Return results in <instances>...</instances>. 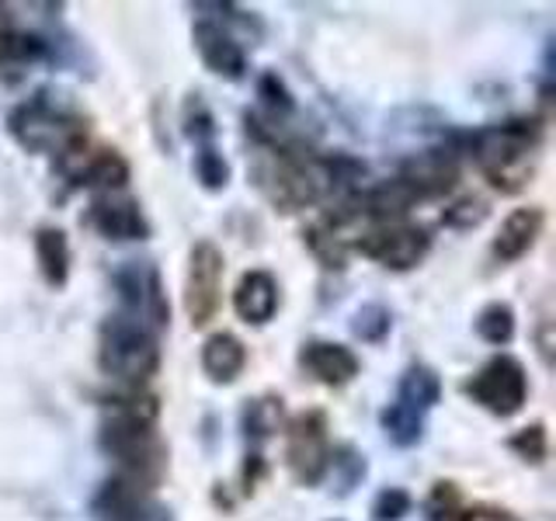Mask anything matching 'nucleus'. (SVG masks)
<instances>
[{
  "mask_svg": "<svg viewBox=\"0 0 556 521\" xmlns=\"http://www.w3.org/2000/svg\"><path fill=\"white\" fill-rule=\"evenodd\" d=\"M156 417H161V404L139 386L109 399L98 431V445L104 456L118 462V476L147 486V491H156L167 473V445L156 434Z\"/></svg>",
  "mask_w": 556,
  "mask_h": 521,
  "instance_id": "nucleus-1",
  "label": "nucleus"
},
{
  "mask_svg": "<svg viewBox=\"0 0 556 521\" xmlns=\"http://www.w3.org/2000/svg\"><path fill=\"white\" fill-rule=\"evenodd\" d=\"M98 365L104 376L139 390L161 369V344L153 330L115 313L98 330Z\"/></svg>",
  "mask_w": 556,
  "mask_h": 521,
  "instance_id": "nucleus-4",
  "label": "nucleus"
},
{
  "mask_svg": "<svg viewBox=\"0 0 556 521\" xmlns=\"http://www.w3.org/2000/svg\"><path fill=\"white\" fill-rule=\"evenodd\" d=\"M60 170L74 188H87L94 195H101V191H126L129 181L126 156L109 147H94L91 139L60 156Z\"/></svg>",
  "mask_w": 556,
  "mask_h": 521,
  "instance_id": "nucleus-10",
  "label": "nucleus"
},
{
  "mask_svg": "<svg viewBox=\"0 0 556 521\" xmlns=\"http://www.w3.org/2000/svg\"><path fill=\"white\" fill-rule=\"evenodd\" d=\"M400 404H407L414 410H431L442 399V379L428 365H410V369L400 376V390H396Z\"/></svg>",
  "mask_w": 556,
  "mask_h": 521,
  "instance_id": "nucleus-19",
  "label": "nucleus"
},
{
  "mask_svg": "<svg viewBox=\"0 0 556 521\" xmlns=\"http://www.w3.org/2000/svg\"><path fill=\"white\" fill-rule=\"evenodd\" d=\"M428 511H431V521H448L456 518L463 508H459V486L456 483H434L431 486V497H428Z\"/></svg>",
  "mask_w": 556,
  "mask_h": 521,
  "instance_id": "nucleus-31",
  "label": "nucleus"
},
{
  "mask_svg": "<svg viewBox=\"0 0 556 521\" xmlns=\"http://www.w3.org/2000/svg\"><path fill=\"white\" fill-rule=\"evenodd\" d=\"M223 251L213 240H199L188 254L185 275V313L191 327H208L219 313L223 300Z\"/></svg>",
  "mask_w": 556,
  "mask_h": 521,
  "instance_id": "nucleus-9",
  "label": "nucleus"
},
{
  "mask_svg": "<svg viewBox=\"0 0 556 521\" xmlns=\"http://www.w3.org/2000/svg\"><path fill=\"white\" fill-rule=\"evenodd\" d=\"M379 424L396 448H410L425 439V414L407 407V404H400V399H393V404L379 414Z\"/></svg>",
  "mask_w": 556,
  "mask_h": 521,
  "instance_id": "nucleus-21",
  "label": "nucleus"
},
{
  "mask_svg": "<svg viewBox=\"0 0 556 521\" xmlns=\"http://www.w3.org/2000/svg\"><path fill=\"white\" fill-rule=\"evenodd\" d=\"M390 327H393L390 309H387V306H379V303L362 306V309L355 313V320H352L355 338H362L365 344H382V341H387V334H390Z\"/></svg>",
  "mask_w": 556,
  "mask_h": 521,
  "instance_id": "nucleus-25",
  "label": "nucleus"
},
{
  "mask_svg": "<svg viewBox=\"0 0 556 521\" xmlns=\"http://www.w3.org/2000/svg\"><path fill=\"white\" fill-rule=\"evenodd\" d=\"M543 226H546V213L539 205L515 208V213H508V219L501 223V230L491 243V254L501 265H515V260H521L535 247V240L543 237Z\"/></svg>",
  "mask_w": 556,
  "mask_h": 521,
  "instance_id": "nucleus-16",
  "label": "nucleus"
},
{
  "mask_svg": "<svg viewBox=\"0 0 556 521\" xmlns=\"http://www.w3.org/2000/svg\"><path fill=\"white\" fill-rule=\"evenodd\" d=\"M248 369V347L230 330L208 334L202 344V372L216 382V386H230Z\"/></svg>",
  "mask_w": 556,
  "mask_h": 521,
  "instance_id": "nucleus-17",
  "label": "nucleus"
},
{
  "mask_svg": "<svg viewBox=\"0 0 556 521\" xmlns=\"http://www.w3.org/2000/svg\"><path fill=\"white\" fill-rule=\"evenodd\" d=\"M35 260L52 289H63L70 278V240L60 226H39L35 230Z\"/></svg>",
  "mask_w": 556,
  "mask_h": 521,
  "instance_id": "nucleus-18",
  "label": "nucleus"
},
{
  "mask_svg": "<svg viewBox=\"0 0 556 521\" xmlns=\"http://www.w3.org/2000/svg\"><path fill=\"white\" fill-rule=\"evenodd\" d=\"M303 237H306V247L313 251V257H317L324 268H344V260L352 251H348V243L327 219H317L313 226H306Z\"/></svg>",
  "mask_w": 556,
  "mask_h": 521,
  "instance_id": "nucleus-22",
  "label": "nucleus"
},
{
  "mask_svg": "<svg viewBox=\"0 0 556 521\" xmlns=\"http://www.w3.org/2000/svg\"><path fill=\"white\" fill-rule=\"evenodd\" d=\"M477 334L494 347L508 344L515 338V309L508 303H486L477 313Z\"/></svg>",
  "mask_w": 556,
  "mask_h": 521,
  "instance_id": "nucleus-23",
  "label": "nucleus"
},
{
  "mask_svg": "<svg viewBox=\"0 0 556 521\" xmlns=\"http://www.w3.org/2000/svg\"><path fill=\"white\" fill-rule=\"evenodd\" d=\"M327 414L324 410H303L292 417L286 434V466L295 483L317 486L327 476L330 462V434H327Z\"/></svg>",
  "mask_w": 556,
  "mask_h": 521,
  "instance_id": "nucleus-8",
  "label": "nucleus"
},
{
  "mask_svg": "<svg viewBox=\"0 0 556 521\" xmlns=\"http://www.w3.org/2000/svg\"><path fill=\"white\" fill-rule=\"evenodd\" d=\"M87 223H91L104 240H115V243L150 237L143 205H139L129 191H101V195H94L91 208H87Z\"/></svg>",
  "mask_w": 556,
  "mask_h": 521,
  "instance_id": "nucleus-11",
  "label": "nucleus"
},
{
  "mask_svg": "<svg viewBox=\"0 0 556 521\" xmlns=\"http://www.w3.org/2000/svg\"><path fill=\"white\" fill-rule=\"evenodd\" d=\"M456 521H521L518 514H511L508 508H494V504H473L456 514Z\"/></svg>",
  "mask_w": 556,
  "mask_h": 521,
  "instance_id": "nucleus-34",
  "label": "nucleus"
},
{
  "mask_svg": "<svg viewBox=\"0 0 556 521\" xmlns=\"http://www.w3.org/2000/svg\"><path fill=\"white\" fill-rule=\"evenodd\" d=\"M104 521H170V511L161 508L156 500H147V504H136V508L118 511V514L104 518Z\"/></svg>",
  "mask_w": 556,
  "mask_h": 521,
  "instance_id": "nucleus-33",
  "label": "nucleus"
},
{
  "mask_svg": "<svg viewBox=\"0 0 556 521\" xmlns=\"http://www.w3.org/2000/svg\"><path fill=\"white\" fill-rule=\"evenodd\" d=\"M8 132L22 150L56 156V161L91 139L87 118L77 109H70V104L56 101L52 94H35L17 104V109L8 115Z\"/></svg>",
  "mask_w": 556,
  "mask_h": 521,
  "instance_id": "nucleus-3",
  "label": "nucleus"
},
{
  "mask_svg": "<svg viewBox=\"0 0 556 521\" xmlns=\"http://www.w3.org/2000/svg\"><path fill=\"white\" fill-rule=\"evenodd\" d=\"M327 469H334L338 476V494H348L352 486L365 476V456H358V452L352 445H341L330 452V462Z\"/></svg>",
  "mask_w": 556,
  "mask_h": 521,
  "instance_id": "nucleus-28",
  "label": "nucleus"
},
{
  "mask_svg": "<svg viewBox=\"0 0 556 521\" xmlns=\"http://www.w3.org/2000/svg\"><path fill=\"white\" fill-rule=\"evenodd\" d=\"M410 508H414V500L404 486H387V491H379L372 500V521H400L410 514Z\"/></svg>",
  "mask_w": 556,
  "mask_h": 521,
  "instance_id": "nucleus-29",
  "label": "nucleus"
},
{
  "mask_svg": "<svg viewBox=\"0 0 556 521\" xmlns=\"http://www.w3.org/2000/svg\"><path fill=\"white\" fill-rule=\"evenodd\" d=\"M358 254L372 257L376 265L390 268V271H410L425 260L431 251V237L425 226H414L407 219H393V223H372L369 230L358 240Z\"/></svg>",
  "mask_w": 556,
  "mask_h": 521,
  "instance_id": "nucleus-6",
  "label": "nucleus"
},
{
  "mask_svg": "<svg viewBox=\"0 0 556 521\" xmlns=\"http://www.w3.org/2000/svg\"><path fill=\"white\" fill-rule=\"evenodd\" d=\"M396 181L410 191L414 202L421 199H439V195H448L452 188L459 181V161L452 150H425V153H414L410 161H404L400 167Z\"/></svg>",
  "mask_w": 556,
  "mask_h": 521,
  "instance_id": "nucleus-12",
  "label": "nucleus"
},
{
  "mask_svg": "<svg viewBox=\"0 0 556 521\" xmlns=\"http://www.w3.org/2000/svg\"><path fill=\"white\" fill-rule=\"evenodd\" d=\"M282 421H286L282 396H271V393L248 399V407H243V414H240V428L251 442H268L271 434L282 428Z\"/></svg>",
  "mask_w": 556,
  "mask_h": 521,
  "instance_id": "nucleus-20",
  "label": "nucleus"
},
{
  "mask_svg": "<svg viewBox=\"0 0 556 521\" xmlns=\"http://www.w3.org/2000/svg\"><path fill=\"white\" fill-rule=\"evenodd\" d=\"M257 94L265 98V104H268V112L271 115H289L292 109H295V101H292V94H289V87L282 84V77L278 74H265L257 80Z\"/></svg>",
  "mask_w": 556,
  "mask_h": 521,
  "instance_id": "nucleus-32",
  "label": "nucleus"
},
{
  "mask_svg": "<svg viewBox=\"0 0 556 521\" xmlns=\"http://www.w3.org/2000/svg\"><path fill=\"white\" fill-rule=\"evenodd\" d=\"M185 132H188V139H191L195 147H208V143H213V136H216V118H213V112L205 109L202 94H191L188 104H185Z\"/></svg>",
  "mask_w": 556,
  "mask_h": 521,
  "instance_id": "nucleus-26",
  "label": "nucleus"
},
{
  "mask_svg": "<svg viewBox=\"0 0 556 521\" xmlns=\"http://www.w3.org/2000/svg\"><path fill=\"white\" fill-rule=\"evenodd\" d=\"M195 178L205 191H223L230 185V164H226V156L213 143L195 147Z\"/></svg>",
  "mask_w": 556,
  "mask_h": 521,
  "instance_id": "nucleus-24",
  "label": "nucleus"
},
{
  "mask_svg": "<svg viewBox=\"0 0 556 521\" xmlns=\"http://www.w3.org/2000/svg\"><path fill=\"white\" fill-rule=\"evenodd\" d=\"M300 365L320 382V386H330V390L348 386V382L362 372L358 355L338 341H306L300 352Z\"/></svg>",
  "mask_w": 556,
  "mask_h": 521,
  "instance_id": "nucleus-14",
  "label": "nucleus"
},
{
  "mask_svg": "<svg viewBox=\"0 0 556 521\" xmlns=\"http://www.w3.org/2000/svg\"><path fill=\"white\" fill-rule=\"evenodd\" d=\"M543 126L539 118H511L497 126H483L469 136V150L480 174L501 195H518L535 178Z\"/></svg>",
  "mask_w": 556,
  "mask_h": 521,
  "instance_id": "nucleus-2",
  "label": "nucleus"
},
{
  "mask_svg": "<svg viewBox=\"0 0 556 521\" xmlns=\"http://www.w3.org/2000/svg\"><path fill=\"white\" fill-rule=\"evenodd\" d=\"M261 476H265V459H261V456H248V462H243V491L254 494V486H257Z\"/></svg>",
  "mask_w": 556,
  "mask_h": 521,
  "instance_id": "nucleus-36",
  "label": "nucleus"
},
{
  "mask_svg": "<svg viewBox=\"0 0 556 521\" xmlns=\"http://www.w3.org/2000/svg\"><path fill=\"white\" fill-rule=\"evenodd\" d=\"M115 289H118L122 317L143 323L147 330H164L170 323V306H167L161 271H156L150 260H143V265L129 260L126 268H118Z\"/></svg>",
  "mask_w": 556,
  "mask_h": 521,
  "instance_id": "nucleus-7",
  "label": "nucleus"
},
{
  "mask_svg": "<svg viewBox=\"0 0 556 521\" xmlns=\"http://www.w3.org/2000/svg\"><path fill=\"white\" fill-rule=\"evenodd\" d=\"M278 303H282V295H278V282L271 271L254 268V271L240 275V282L233 289V313L248 327L271 323L278 313Z\"/></svg>",
  "mask_w": 556,
  "mask_h": 521,
  "instance_id": "nucleus-15",
  "label": "nucleus"
},
{
  "mask_svg": "<svg viewBox=\"0 0 556 521\" xmlns=\"http://www.w3.org/2000/svg\"><path fill=\"white\" fill-rule=\"evenodd\" d=\"M508 448L515 452L518 459H526L532 466H539L546 456H549V439H546V424H529L515 431L508 439Z\"/></svg>",
  "mask_w": 556,
  "mask_h": 521,
  "instance_id": "nucleus-27",
  "label": "nucleus"
},
{
  "mask_svg": "<svg viewBox=\"0 0 556 521\" xmlns=\"http://www.w3.org/2000/svg\"><path fill=\"white\" fill-rule=\"evenodd\" d=\"M553 323H549V317H543L539 320V327H535V344H539V358H543V365L546 369H553Z\"/></svg>",
  "mask_w": 556,
  "mask_h": 521,
  "instance_id": "nucleus-35",
  "label": "nucleus"
},
{
  "mask_svg": "<svg viewBox=\"0 0 556 521\" xmlns=\"http://www.w3.org/2000/svg\"><path fill=\"white\" fill-rule=\"evenodd\" d=\"M191 39H195V49H199V56H202L208 74L226 77V80H240L243 74H248L243 46L223 25L205 22L202 17V22H195V28H191Z\"/></svg>",
  "mask_w": 556,
  "mask_h": 521,
  "instance_id": "nucleus-13",
  "label": "nucleus"
},
{
  "mask_svg": "<svg viewBox=\"0 0 556 521\" xmlns=\"http://www.w3.org/2000/svg\"><path fill=\"white\" fill-rule=\"evenodd\" d=\"M486 202L483 199H459L452 208H445V216H442V223L445 226H452V230H477V226L486 219Z\"/></svg>",
  "mask_w": 556,
  "mask_h": 521,
  "instance_id": "nucleus-30",
  "label": "nucleus"
},
{
  "mask_svg": "<svg viewBox=\"0 0 556 521\" xmlns=\"http://www.w3.org/2000/svg\"><path fill=\"white\" fill-rule=\"evenodd\" d=\"M463 390L473 396V404H480L486 414L515 417L529 399L526 365H521L515 355H494L473 379H466Z\"/></svg>",
  "mask_w": 556,
  "mask_h": 521,
  "instance_id": "nucleus-5",
  "label": "nucleus"
}]
</instances>
